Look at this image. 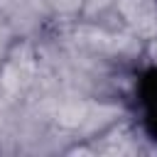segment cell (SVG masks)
Wrapping results in <instances>:
<instances>
[{"label":"cell","mask_w":157,"mask_h":157,"mask_svg":"<svg viewBox=\"0 0 157 157\" xmlns=\"http://www.w3.org/2000/svg\"><path fill=\"white\" fill-rule=\"evenodd\" d=\"M140 101L145 110V128L157 140V69H150L140 81Z\"/></svg>","instance_id":"6da1fadb"}]
</instances>
